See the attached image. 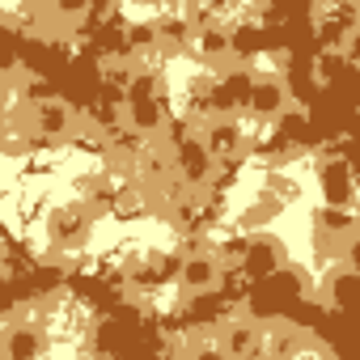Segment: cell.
Wrapping results in <instances>:
<instances>
[{"instance_id": "2", "label": "cell", "mask_w": 360, "mask_h": 360, "mask_svg": "<svg viewBox=\"0 0 360 360\" xmlns=\"http://www.w3.org/2000/svg\"><path fill=\"white\" fill-rule=\"evenodd\" d=\"M292 106V94H288V81L284 77H276V72H267V77H255L250 81V94H246V110L255 115V119H280L284 110Z\"/></svg>"}, {"instance_id": "12", "label": "cell", "mask_w": 360, "mask_h": 360, "mask_svg": "<svg viewBox=\"0 0 360 360\" xmlns=\"http://www.w3.org/2000/svg\"><path fill=\"white\" fill-rule=\"evenodd\" d=\"M191 39H195L200 60H208V64L229 60V30H225V26H204V30H195Z\"/></svg>"}, {"instance_id": "5", "label": "cell", "mask_w": 360, "mask_h": 360, "mask_svg": "<svg viewBox=\"0 0 360 360\" xmlns=\"http://www.w3.org/2000/svg\"><path fill=\"white\" fill-rule=\"evenodd\" d=\"M89 229H94V212L85 204H60L47 221V233L56 246H81L89 238Z\"/></svg>"}, {"instance_id": "8", "label": "cell", "mask_w": 360, "mask_h": 360, "mask_svg": "<svg viewBox=\"0 0 360 360\" xmlns=\"http://www.w3.org/2000/svg\"><path fill=\"white\" fill-rule=\"evenodd\" d=\"M123 123L131 136H161L169 115H165V102L161 98H148V102H123Z\"/></svg>"}, {"instance_id": "14", "label": "cell", "mask_w": 360, "mask_h": 360, "mask_svg": "<svg viewBox=\"0 0 360 360\" xmlns=\"http://www.w3.org/2000/svg\"><path fill=\"white\" fill-rule=\"evenodd\" d=\"M157 72L153 68H140V72H131V85H127V94H123V102H148V98H157Z\"/></svg>"}, {"instance_id": "13", "label": "cell", "mask_w": 360, "mask_h": 360, "mask_svg": "<svg viewBox=\"0 0 360 360\" xmlns=\"http://www.w3.org/2000/svg\"><path fill=\"white\" fill-rule=\"evenodd\" d=\"M356 267H347V263H339L335 271H326V280H322V301L326 305H335V309H343L347 305V297H352V276Z\"/></svg>"}, {"instance_id": "6", "label": "cell", "mask_w": 360, "mask_h": 360, "mask_svg": "<svg viewBox=\"0 0 360 360\" xmlns=\"http://www.w3.org/2000/svg\"><path fill=\"white\" fill-rule=\"evenodd\" d=\"M221 276H225V267H221V259L212 250H191L183 263H178V280H183V288L195 292V297L212 292L221 284Z\"/></svg>"}, {"instance_id": "18", "label": "cell", "mask_w": 360, "mask_h": 360, "mask_svg": "<svg viewBox=\"0 0 360 360\" xmlns=\"http://www.w3.org/2000/svg\"><path fill=\"white\" fill-rule=\"evenodd\" d=\"M0 360H5V352H0Z\"/></svg>"}, {"instance_id": "15", "label": "cell", "mask_w": 360, "mask_h": 360, "mask_svg": "<svg viewBox=\"0 0 360 360\" xmlns=\"http://www.w3.org/2000/svg\"><path fill=\"white\" fill-rule=\"evenodd\" d=\"M271 212H280V204H276L271 195H263V208H250V212L242 217V225H246V229H255V225H263V221H267Z\"/></svg>"}, {"instance_id": "3", "label": "cell", "mask_w": 360, "mask_h": 360, "mask_svg": "<svg viewBox=\"0 0 360 360\" xmlns=\"http://www.w3.org/2000/svg\"><path fill=\"white\" fill-rule=\"evenodd\" d=\"M200 144L208 148L212 161H238L242 148H246V131H242L238 119H221V115H212V119L204 123V131H200Z\"/></svg>"}, {"instance_id": "10", "label": "cell", "mask_w": 360, "mask_h": 360, "mask_svg": "<svg viewBox=\"0 0 360 360\" xmlns=\"http://www.w3.org/2000/svg\"><path fill=\"white\" fill-rule=\"evenodd\" d=\"M43 347H47V339H43V330H39L34 322H13V326L5 330V339H0L5 360H39Z\"/></svg>"}, {"instance_id": "4", "label": "cell", "mask_w": 360, "mask_h": 360, "mask_svg": "<svg viewBox=\"0 0 360 360\" xmlns=\"http://www.w3.org/2000/svg\"><path fill=\"white\" fill-rule=\"evenodd\" d=\"M280 267H284V246H280L271 233H255V238H246V255H242V263H238L242 276H250V280H267V276H276Z\"/></svg>"}, {"instance_id": "9", "label": "cell", "mask_w": 360, "mask_h": 360, "mask_svg": "<svg viewBox=\"0 0 360 360\" xmlns=\"http://www.w3.org/2000/svg\"><path fill=\"white\" fill-rule=\"evenodd\" d=\"M72 127H77V115H72L68 102L51 98V102H39V106H34V131H39L43 140H68Z\"/></svg>"}, {"instance_id": "11", "label": "cell", "mask_w": 360, "mask_h": 360, "mask_svg": "<svg viewBox=\"0 0 360 360\" xmlns=\"http://www.w3.org/2000/svg\"><path fill=\"white\" fill-rule=\"evenodd\" d=\"M318 178H322V191H326V208H347L352 204V178H347V165L343 161L322 165Z\"/></svg>"}, {"instance_id": "17", "label": "cell", "mask_w": 360, "mask_h": 360, "mask_svg": "<svg viewBox=\"0 0 360 360\" xmlns=\"http://www.w3.org/2000/svg\"><path fill=\"white\" fill-rule=\"evenodd\" d=\"M246 360H267V352H263V347H259V352H250V356H246Z\"/></svg>"}, {"instance_id": "1", "label": "cell", "mask_w": 360, "mask_h": 360, "mask_svg": "<svg viewBox=\"0 0 360 360\" xmlns=\"http://www.w3.org/2000/svg\"><path fill=\"white\" fill-rule=\"evenodd\" d=\"M169 169L178 174V183H183L187 191H204L212 183L217 161L208 157V148L200 144V136H183V140L174 144V165Z\"/></svg>"}, {"instance_id": "16", "label": "cell", "mask_w": 360, "mask_h": 360, "mask_svg": "<svg viewBox=\"0 0 360 360\" xmlns=\"http://www.w3.org/2000/svg\"><path fill=\"white\" fill-rule=\"evenodd\" d=\"M85 360H110V356H106V352H89Z\"/></svg>"}, {"instance_id": "7", "label": "cell", "mask_w": 360, "mask_h": 360, "mask_svg": "<svg viewBox=\"0 0 360 360\" xmlns=\"http://www.w3.org/2000/svg\"><path fill=\"white\" fill-rule=\"evenodd\" d=\"M259 347H263V326L250 322V318H233V322L221 330V343H217L221 360H246V356L259 352Z\"/></svg>"}]
</instances>
